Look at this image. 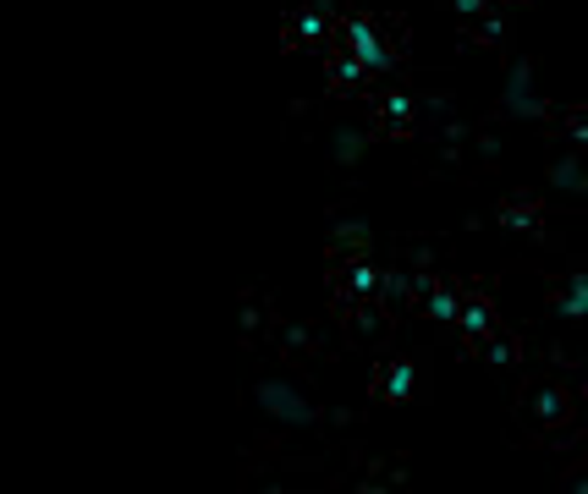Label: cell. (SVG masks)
Masks as SVG:
<instances>
[{
    "label": "cell",
    "mask_w": 588,
    "mask_h": 494,
    "mask_svg": "<svg viewBox=\"0 0 588 494\" xmlns=\"http://www.w3.org/2000/svg\"><path fill=\"white\" fill-rule=\"evenodd\" d=\"M347 39H352V50H357V61H363V66H374V72H385V66H390V55H385V45L374 39L369 22H352Z\"/></svg>",
    "instance_id": "obj_1"
},
{
    "label": "cell",
    "mask_w": 588,
    "mask_h": 494,
    "mask_svg": "<svg viewBox=\"0 0 588 494\" xmlns=\"http://www.w3.org/2000/svg\"><path fill=\"white\" fill-rule=\"evenodd\" d=\"M429 313H435V319H456V303H451V296H435Z\"/></svg>",
    "instance_id": "obj_4"
},
{
    "label": "cell",
    "mask_w": 588,
    "mask_h": 494,
    "mask_svg": "<svg viewBox=\"0 0 588 494\" xmlns=\"http://www.w3.org/2000/svg\"><path fill=\"white\" fill-rule=\"evenodd\" d=\"M577 489H583V494H588V478H583V483H577Z\"/></svg>",
    "instance_id": "obj_6"
},
{
    "label": "cell",
    "mask_w": 588,
    "mask_h": 494,
    "mask_svg": "<svg viewBox=\"0 0 588 494\" xmlns=\"http://www.w3.org/2000/svg\"><path fill=\"white\" fill-rule=\"evenodd\" d=\"M385 395H396V401H407V395H412V362H396V368H390Z\"/></svg>",
    "instance_id": "obj_2"
},
{
    "label": "cell",
    "mask_w": 588,
    "mask_h": 494,
    "mask_svg": "<svg viewBox=\"0 0 588 494\" xmlns=\"http://www.w3.org/2000/svg\"><path fill=\"white\" fill-rule=\"evenodd\" d=\"M561 308H567V313H588V280H572V291H567Z\"/></svg>",
    "instance_id": "obj_3"
},
{
    "label": "cell",
    "mask_w": 588,
    "mask_h": 494,
    "mask_svg": "<svg viewBox=\"0 0 588 494\" xmlns=\"http://www.w3.org/2000/svg\"><path fill=\"white\" fill-rule=\"evenodd\" d=\"M451 6H456V12H462V17H473V12L484 6V0H451Z\"/></svg>",
    "instance_id": "obj_5"
}]
</instances>
